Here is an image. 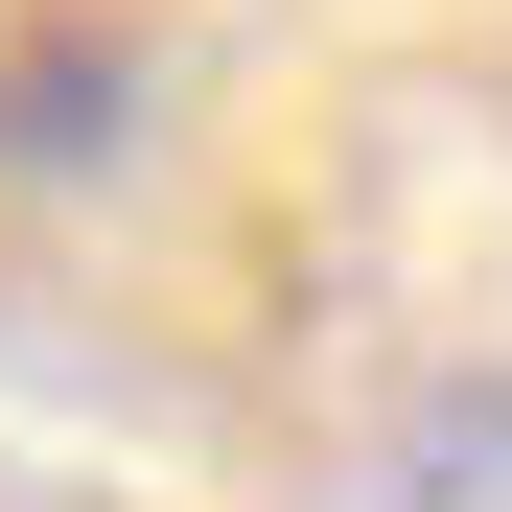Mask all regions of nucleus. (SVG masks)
Wrapping results in <instances>:
<instances>
[{
  "instance_id": "nucleus-1",
  "label": "nucleus",
  "mask_w": 512,
  "mask_h": 512,
  "mask_svg": "<svg viewBox=\"0 0 512 512\" xmlns=\"http://www.w3.org/2000/svg\"><path fill=\"white\" fill-rule=\"evenodd\" d=\"M373 512H512V373H443V396H396V443H373Z\"/></svg>"
}]
</instances>
